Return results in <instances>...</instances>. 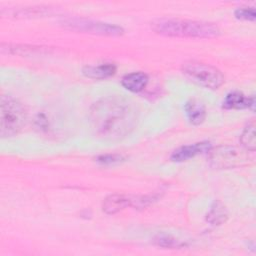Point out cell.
I'll list each match as a JSON object with an SVG mask.
<instances>
[{
    "mask_svg": "<svg viewBox=\"0 0 256 256\" xmlns=\"http://www.w3.org/2000/svg\"><path fill=\"white\" fill-rule=\"evenodd\" d=\"M184 110L189 122L193 125H200L206 119L205 106L195 99L189 100L185 104Z\"/></svg>",
    "mask_w": 256,
    "mask_h": 256,
    "instance_id": "7c38bea8",
    "label": "cell"
},
{
    "mask_svg": "<svg viewBox=\"0 0 256 256\" xmlns=\"http://www.w3.org/2000/svg\"><path fill=\"white\" fill-rule=\"evenodd\" d=\"M153 242L155 245L162 248H166V249H180L185 246V244L181 242L179 239L173 237L172 235L164 234V233L157 234L154 237Z\"/></svg>",
    "mask_w": 256,
    "mask_h": 256,
    "instance_id": "5bb4252c",
    "label": "cell"
},
{
    "mask_svg": "<svg viewBox=\"0 0 256 256\" xmlns=\"http://www.w3.org/2000/svg\"><path fill=\"white\" fill-rule=\"evenodd\" d=\"M255 105V100L254 97H246L243 93L234 91L229 93L224 102H223V107L225 109H235V110H240V109H246V108H252Z\"/></svg>",
    "mask_w": 256,
    "mask_h": 256,
    "instance_id": "8fae6325",
    "label": "cell"
},
{
    "mask_svg": "<svg viewBox=\"0 0 256 256\" xmlns=\"http://www.w3.org/2000/svg\"><path fill=\"white\" fill-rule=\"evenodd\" d=\"M149 81V77L144 72H133L125 75L122 80V86L133 93H139L147 86Z\"/></svg>",
    "mask_w": 256,
    "mask_h": 256,
    "instance_id": "30bf717a",
    "label": "cell"
},
{
    "mask_svg": "<svg viewBox=\"0 0 256 256\" xmlns=\"http://www.w3.org/2000/svg\"><path fill=\"white\" fill-rule=\"evenodd\" d=\"M123 160H124V158L121 155H116V154L101 155L97 158V161L102 165H113V164L119 163Z\"/></svg>",
    "mask_w": 256,
    "mask_h": 256,
    "instance_id": "e0dca14e",
    "label": "cell"
},
{
    "mask_svg": "<svg viewBox=\"0 0 256 256\" xmlns=\"http://www.w3.org/2000/svg\"><path fill=\"white\" fill-rule=\"evenodd\" d=\"M151 28L157 34L177 38L210 39L220 34V29L213 23L177 18L156 19L151 23Z\"/></svg>",
    "mask_w": 256,
    "mask_h": 256,
    "instance_id": "7a4b0ae2",
    "label": "cell"
},
{
    "mask_svg": "<svg viewBox=\"0 0 256 256\" xmlns=\"http://www.w3.org/2000/svg\"><path fill=\"white\" fill-rule=\"evenodd\" d=\"M27 113L24 106L11 96L3 95L0 101V135L2 138L17 135L25 126Z\"/></svg>",
    "mask_w": 256,
    "mask_h": 256,
    "instance_id": "3957f363",
    "label": "cell"
},
{
    "mask_svg": "<svg viewBox=\"0 0 256 256\" xmlns=\"http://www.w3.org/2000/svg\"><path fill=\"white\" fill-rule=\"evenodd\" d=\"M241 143L247 151L254 152L255 146H256V139H255V125L254 123H251L248 125L241 136Z\"/></svg>",
    "mask_w": 256,
    "mask_h": 256,
    "instance_id": "9a60e30c",
    "label": "cell"
},
{
    "mask_svg": "<svg viewBox=\"0 0 256 256\" xmlns=\"http://www.w3.org/2000/svg\"><path fill=\"white\" fill-rule=\"evenodd\" d=\"M211 150L210 142H199L192 145H186L175 150L171 155L173 162H184L194 158L198 154L209 153Z\"/></svg>",
    "mask_w": 256,
    "mask_h": 256,
    "instance_id": "52a82bcc",
    "label": "cell"
},
{
    "mask_svg": "<svg viewBox=\"0 0 256 256\" xmlns=\"http://www.w3.org/2000/svg\"><path fill=\"white\" fill-rule=\"evenodd\" d=\"M90 119L95 134L105 140H119L131 133L138 120L134 104L121 96H108L91 108Z\"/></svg>",
    "mask_w": 256,
    "mask_h": 256,
    "instance_id": "6da1fadb",
    "label": "cell"
},
{
    "mask_svg": "<svg viewBox=\"0 0 256 256\" xmlns=\"http://www.w3.org/2000/svg\"><path fill=\"white\" fill-rule=\"evenodd\" d=\"M61 25L67 30L93 35L117 37L124 34V29L120 26L85 18H68L61 21Z\"/></svg>",
    "mask_w": 256,
    "mask_h": 256,
    "instance_id": "5b68a950",
    "label": "cell"
},
{
    "mask_svg": "<svg viewBox=\"0 0 256 256\" xmlns=\"http://www.w3.org/2000/svg\"><path fill=\"white\" fill-rule=\"evenodd\" d=\"M227 217L228 213L225 207L220 202H216L207 215V221L212 225H221L227 220Z\"/></svg>",
    "mask_w": 256,
    "mask_h": 256,
    "instance_id": "4fadbf2b",
    "label": "cell"
},
{
    "mask_svg": "<svg viewBox=\"0 0 256 256\" xmlns=\"http://www.w3.org/2000/svg\"><path fill=\"white\" fill-rule=\"evenodd\" d=\"M134 199L124 194H113L108 196L102 204V209L106 214H116L130 206H133Z\"/></svg>",
    "mask_w": 256,
    "mask_h": 256,
    "instance_id": "ba28073f",
    "label": "cell"
},
{
    "mask_svg": "<svg viewBox=\"0 0 256 256\" xmlns=\"http://www.w3.org/2000/svg\"><path fill=\"white\" fill-rule=\"evenodd\" d=\"M235 17L240 20L254 21L256 18V12L255 9L252 7H242L238 8L235 11Z\"/></svg>",
    "mask_w": 256,
    "mask_h": 256,
    "instance_id": "2e32d148",
    "label": "cell"
},
{
    "mask_svg": "<svg viewBox=\"0 0 256 256\" xmlns=\"http://www.w3.org/2000/svg\"><path fill=\"white\" fill-rule=\"evenodd\" d=\"M209 160L213 167L218 169L236 168L248 163L250 157L246 149H240L236 146H220L210 150Z\"/></svg>",
    "mask_w": 256,
    "mask_h": 256,
    "instance_id": "8992f818",
    "label": "cell"
},
{
    "mask_svg": "<svg viewBox=\"0 0 256 256\" xmlns=\"http://www.w3.org/2000/svg\"><path fill=\"white\" fill-rule=\"evenodd\" d=\"M182 72L192 82L207 89H218L224 83L221 71L209 64L189 61L183 64Z\"/></svg>",
    "mask_w": 256,
    "mask_h": 256,
    "instance_id": "277c9868",
    "label": "cell"
},
{
    "mask_svg": "<svg viewBox=\"0 0 256 256\" xmlns=\"http://www.w3.org/2000/svg\"><path fill=\"white\" fill-rule=\"evenodd\" d=\"M117 67L112 63H103L100 65H90L83 68V74L87 78L103 80L115 75Z\"/></svg>",
    "mask_w": 256,
    "mask_h": 256,
    "instance_id": "9c48e42d",
    "label": "cell"
}]
</instances>
